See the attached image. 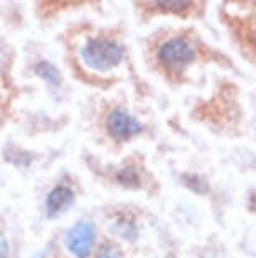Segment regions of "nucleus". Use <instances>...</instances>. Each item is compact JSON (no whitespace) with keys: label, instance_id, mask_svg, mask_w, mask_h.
Returning <instances> with one entry per match:
<instances>
[{"label":"nucleus","instance_id":"nucleus-1","mask_svg":"<svg viewBox=\"0 0 256 258\" xmlns=\"http://www.w3.org/2000/svg\"><path fill=\"white\" fill-rule=\"evenodd\" d=\"M125 56V49L113 39L91 37L81 49V59L90 70L106 73L117 68Z\"/></svg>","mask_w":256,"mask_h":258},{"label":"nucleus","instance_id":"nucleus-2","mask_svg":"<svg viewBox=\"0 0 256 258\" xmlns=\"http://www.w3.org/2000/svg\"><path fill=\"white\" fill-rule=\"evenodd\" d=\"M158 62L170 73H182L196 61V47L186 37L167 39L157 51Z\"/></svg>","mask_w":256,"mask_h":258},{"label":"nucleus","instance_id":"nucleus-3","mask_svg":"<svg viewBox=\"0 0 256 258\" xmlns=\"http://www.w3.org/2000/svg\"><path fill=\"white\" fill-rule=\"evenodd\" d=\"M64 243L76 258H88L96 243V228L91 221H78L67 230Z\"/></svg>","mask_w":256,"mask_h":258},{"label":"nucleus","instance_id":"nucleus-4","mask_svg":"<svg viewBox=\"0 0 256 258\" xmlns=\"http://www.w3.org/2000/svg\"><path fill=\"white\" fill-rule=\"evenodd\" d=\"M142 123L122 108L110 111V115L106 116V132L115 140H128L137 137L138 134H142Z\"/></svg>","mask_w":256,"mask_h":258},{"label":"nucleus","instance_id":"nucleus-5","mask_svg":"<svg viewBox=\"0 0 256 258\" xmlns=\"http://www.w3.org/2000/svg\"><path fill=\"white\" fill-rule=\"evenodd\" d=\"M74 204V192L67 186H56L46 198V213L49 218H56L66 213Z\"/></svg>","mask_w":256,"mask_h":258},{"label":"nucleus","instance_id":"nucleus-6","mask_svg":"<svg viewBox=\"0 0 256 258\" xmlns=\"http://www.w3.org/2000/svg\"><path fill=\"white\" fill-rule=\"evenodd\" d=\"M36 75L39 76L41 80H44L47 85L54 86V88L61 85V73L52 62L41 61L39 64L36 66Z\"/></svg>","mask_w":256,"mask_h":258},{"label":"nucleus","instance_id":"nucleus-7","mask_svg":"<svg viewBox=\"0 0 256 258\" xmlns=\"http://www.w3.org/2000/svg\"><path fill=\"white\" fill-rule=\"evenodd\" d=\"M98 258H123L122 256V251H120L118 246L115 245H103L100 248V253H98Z\"/></svg>","mask_w":256,"mask_h":258},{"label":"nucleus","instance_id":"nucleus-8","mask_svg":"<svg viewBox=\"0 0 256 258\" xmlns=\"http://www.w3.org/2000/svg\"><path fill=\"white\" fill-rule=\"evenodd\" d=\"M9 255V245L4 238H0V258H7Z\"/></svg>","mask_w":256,"mask_h":258}]
</instances>
